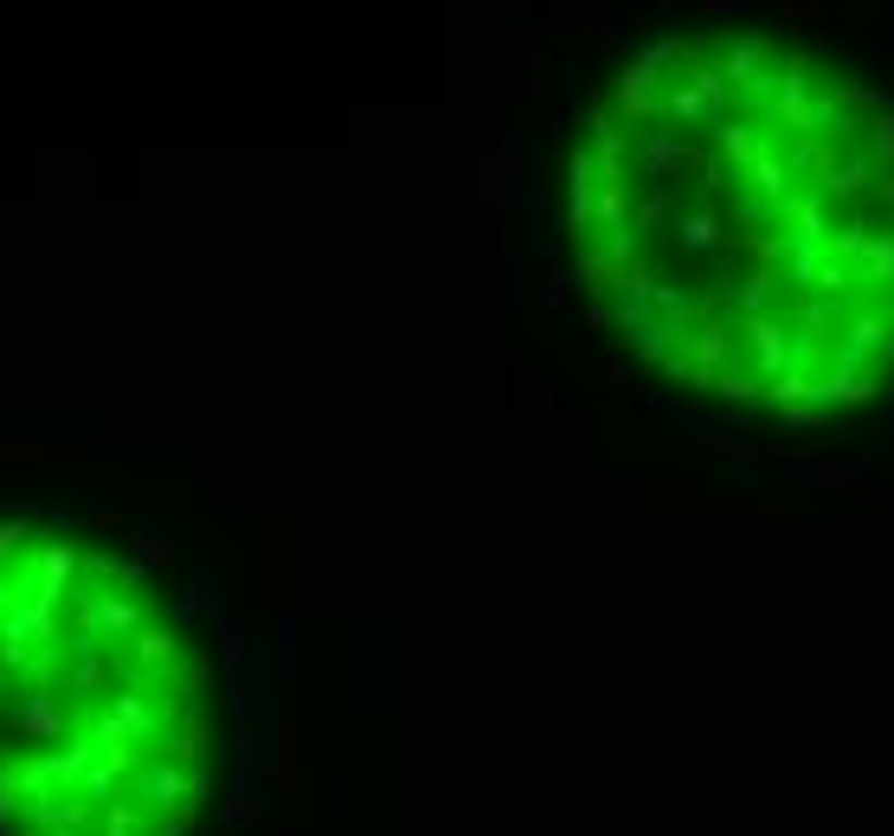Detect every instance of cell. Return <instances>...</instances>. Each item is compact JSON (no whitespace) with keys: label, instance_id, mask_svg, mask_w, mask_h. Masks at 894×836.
Here are the masks:
<instances>
[{"label":"cell","instance_id":"8992f818","mask_svg":"<svg viewBox=\"0 0 894 836\" xmlns=\"http://www.w3.org/2000/svg\"><path fill=\"white\" fill-rule=\"evenodd\" d=\"M754 187L785 200V187H792V161H779V148H759V155H754Z\"/></svg>","mask_w":894,"mask_h":836},{"label":"cell","instance_id":"9c48e42d","mask_svg":"<svg viewBox=\"0 0 894 836\" xmlns=\"http://www.w3.org/2000/svg\"><path fill=\"white\" fill-rule=\"evenodd\" d=\"M889 335H894V322H889V316H856V322H849V348H843V360H849V354L882 348Z\"/></svg>","mask_w":894,"mask_h":836},{"label":"cell","instance_id":"7a4b0ae2","mask_svg":"<svg viewBox=\"0 0 894 836\" xmlns=\"http://www.w3.org/2000/svg\"><path fill=\"white\" fill-rule=\"evenodd\" d=\"M811 393L843 399V406H862V399H875V380H869V373H856V360H836L824 380H811Z\"/></svg>","mask_w":894,"mask_h":836},{"label":"cell","instance_id":"ba28073f","mask_svg":"<svg viewBox=\"0 0 894 836\" xmlns=\"http://www.w3.org/2000/svg\"><path fill=\"white\" fill-rule=\"evenodd\" d=\"M862 271H869V283H894V232H869Z\"/></svg>","mask_w":894,"mask_h":836},{"label":"cell","instance_id":"3957f363","mask_svg":"<svg viewBox=\"0 0 894 836\" xmlns=\"http://www.w3.org/2000/svg\"><path fill=\"white\" fill-rule=\"evenodd\" d=\"M798 470L824 489H843V495H862V489H869V477H862L856 464H836V457H798Z\"/></svg>","mask_w":894,"mask_h":836},{"label":"cell","instance_id":"4fadbf2b","mask_svg":"<svg viewBox=\"0 0 894 836\" xmlns=\"http://www.w3.org/2000/svg\"><path fill=\"white\" fill-rule=\"evenodd\" d=\"M644 161H650V174H670V168H688V148H676V142H650Z\"/></svg>","mask_w":894,"mask_h":836},{"label":"cell","instance_id":"277c9868","mask_svg":"<svg viewBox=\"0 0 894 836\" xmlns=\"http://www.w3.org/2000/svg\"><path fill=\"white\" fill-rule=\"evenodd\" d=\"M785 219L798 225L805 245H824V207H818V194H785Z\"/></svg>","mask_w":894,"mask_h":836},{"label":"cell","instance_id":"d6986e66","mask_svg":"<svg viewBox=\"0 0 894 836\" xmlns=\"http://www.w3.org/2000/svg\"><path fill=\"white\" fill-rule=\"evenodd\" d=\"M889 232H894V207H889Z\"/></svg>","mask_w":894,"mask_h":836},{"label":"cell","instance_id":"7c38bea8","mask_svg":"<svg viewBox=\"0 0 894 836\" xmlns=\"http://www.w3.org/2000/svg\"><path fill=\"white\" fill-rule=\"evenodd\" d=\"M721 238V219H708V212H695V219H683V245L688 251H708Z\"/></svg>","mask_w":894,"mask_h":836},{"label":"cell","instance_id":"5bb4252c","mask_svg":"<svg viewBox=\"0 0 894 836\" xmlns=\"http://www.w3.org/2000/svg\"><path fill=\"white\" fill-rule=\"evenodd\" d=\"M721 148H727L734 161H754V155H759V148H754V130H747V123H727V130H721Z\"/></svg>","mask_w":894,"mask_h":836},{"label":"cell","instance_id":"e0dca14e","mask_svg":"<svg viewBox=\"0 0 894 836\" xmlns=\"http://www.w3.org/2000/svg\"><path fill=\"white\" fill-rule=\"evenodd\" d=\"M785 20H798V26H818V20H824V7H818V0H792V7H785Z\"/></svg>","mask_w":894,"mask_h":836},{"label":"cell","instance_id":"52a82bcc","mask_svg":"<svg viewBox=\"0 0 894 836\" xmlns=\"http://www.w3.org/2000/svg\"><path fill=\"white\" fill-rule=\"evenodd\" d=\"M805 168H811V181H818V187H836V174H843V161H836V142L830 136H818V142H805Z\"/></svg>","mask_w":894,"mask_h":836},{"label":"cell","instance_id":"ac0fdd59","mask_svg":"<svg viewBox=\"0 0 894 836\" xmlns=\"http://www.w3.org/2000/svg\"><path fill=\"white\" fill-rule=\"evenodd\" d=\"M862 502H869V508H875V515H894V489H862Z\"/></svg>","mask_w":894,"mask_h":836},{"label":"cell","instance_id":"6da1fadb","mask_svg":"<svg viewBox=\"0 0 894 836\" xmlns=\"http://www.w3.org/2000/svg\"><path fill=\"white\" fill-rule=\"evenodd\" d=\"M772 84H779V123H792L805 142L824 136V123H818V110H811V97H805V77L785 71V77H772Z\"/></svg>","mask_w":894,"mask_h":836},{"label":"cell","instance_id":"ffe728a7","mask_svg":"<svg viewBox=\"0 0 894 836\" xmlns=\"http://www.w3.org/2000/svg\"><path fill=\"white\" fill-rule=\"evenodd\" d=\"M889 413H894V406H889Z\"/></svg>","mask_w":894,"mask_h":836},{"label":"cell","instance_id":"8fae6325","mask_svg":"<svg viewBox=\"0 0 894 836\" xmlns=\"http://www.w3.org/2000/svg\"><path fill=\"white\" fill-rule=\"evenodd\" d=\"M869 142H875V161H882V174H894V103L869 123Z\"/></svg>","mask_w":894,"mask_h":836},{"label":"cell","instance_id":"2e32d148","mask_svg":"<svg viewBox=\"0 0 894 836\" xmlns=\"http://www.w3.org/2000/svg\"><path fill=\"white\" fill-rule=\"evenodd\" d=\"M779 413H785V425H830L824 406H779Z\"/></svg>","mask_w":894,"mask_h":836},{"label":"cell","instance_id":"9a60e30c","mask_svg":"<svg viewBox=\"0 0 894 836\" xmlns=\"http://www.w3.org/2000/svg\"><path fill=\"white\" fill-rule=\"evenodd\" d=\"M754 335H759V354H766V367H779V360H785V342H779V329H772V322H754Z\"/></svg>","mask_w":894,"mask_h":836},{"label":"cell","instance_id":"5b68a950","mask_svg":"<svg viewBox=\"0 0 894 836\" xmlns=\"http://www.w3.org/2000/svg\"><path fill=\"white\" fill-rule=\"evenodd\" d=\"M650 84H657V65L644 59V65H630L624 71V84H619V103H624V116H650Z\"/></svg>","mask_w":894,"mask_h":836},{"label":"cell","instance_id":"30bf717a","mask_svg":"<svg viewBox=\"0 0 894 836\" xmlns=\"http://www.w3.org/2000/svg\"><path fill=\"white\" fill-rule=\"evenodd\" d=\"M759 65H766V46H759V39H740V46L727 52V71H734L740 84H766V77H759Z\"/></svg>","mask_w":894,"mask_h":836}]
</instances>
